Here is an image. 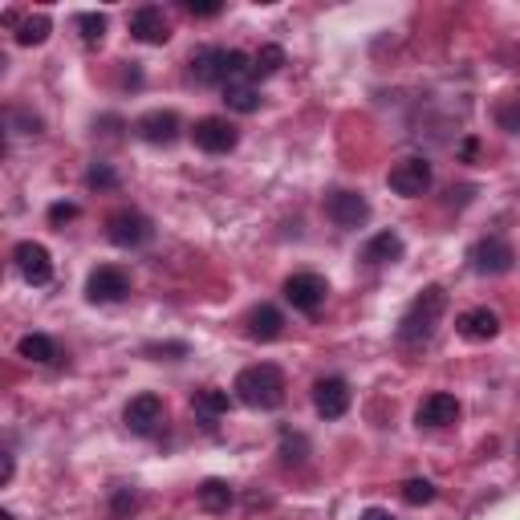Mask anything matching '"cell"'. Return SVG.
<instances>
[{
	"label": "cell",
	"instance_id": "1f68e13d",
	"mask_svg": "<svg viewBox=\"0 0 520 520\" xmlns=\"http://www.w3.org/2000/svg\"><path fill=\"white\" fill-rule=\"evenodd\" d=\"M183 13L187 17H200V21H212V17L224 13V5H220V0H204V5H200V0H183Z\"/></svg>",
	"mask_w": 520,
	"mask_h": 520
},
{
	"label": "cell",
	"instance_id": "e575fe53",
	"mask_svg": "<svg viewBox=\"0 0 520 520\" xmlns=\"http://www.w3.org/2000/svg\"><path fill=\"white\" fill-rule=\"evenodd\" d=\"M13 480V451H5V484Z\"/></svg>",
	"mask_w": 520,
	"mask_h": 520
},
{
	"label": "cell",
	"instance_id": "ba28073f",
	"mask_svg": "<svg viewBox=\"0 0 520 520\" xmlns=\"http://www.w3.org/2000/svg\"><path fill=\"white\" fill-rule=\"evenodd\" d=\"M191 143L200 147L204 155H228V151H236V143H240V130H236L228 118L208 114V118H200V122L191 126Z\"/></svg>",
	"mask_w": 520,
	"mask_h": 520
},
{
	"label": "cell",
	"instance_id": "ffe728a7",
	"mask_svg": "<svg viewBox=\"0 0 520 520\" xmlns=\"http://www.w3.org/2000/svg\"><path fill=\"white\" fill-rule=\"evenodd\" d=\"M232 399L236 395H228V390H220V386H204V390H195V395H191V407H195V415H200V419L212 423V419L228 415Z\"/></svg>",
	"mask_w": 520,
	"mask_h": 520
},
{
	"label": "cell",
	"instance_id": "d6a6232c",
	"mask_svg": "<svg viewBox=\"0 0 520 520\" xmlns=\"http://www.w3.org/2000/svg\"><path fill=\"white\" fill-rule=\"evenodd\" d=\"M78 220V204H53L49 208V224H70Z\"/></svg>",
	"mask_w": 520,
	"mask_h": 520
},
{
	"label": "cell",
	"instance_id": "836d02e7",
	"mask_svg": "<svg viewBox=\"0 0 520 520\" xmlns=\"http://www.w3.org/2000/svg\"><path fill=\"white\" fill-rule=\"evenodd\" d=\"M358 520H399L395 512H390V508H366Z\"/></svg>",
	"mask_w": 520,
	"mask_h": 520
},
{
	"label": "cell",
	"instance_id": "5bb4252c",
	"mask_svg": "<svg viewBox=\"0 0 520 520\" xmlns=\"http://www.w3.org/2000/svg\"><path fill=\"white\" fill-rule=\"evenodd\" d=\"M350 399H354V395H350V382L338 378V374L313 382V411H317L321 419H342V415L350 411Z\"/></svg>",
	"mask_w": 520,
	"mask_h": 520
},
{
	"label": "cell",
	"instance_id": "4fadbf2b",
	"mask_svg": "<svg viewBox=\"0 0 520 520\" xmlns=\"http://www.w3.org/2000/svg\"><path fill=\"white\" fill-rule=\"evenodd\" d=\"M325 297H330V281H325L321 273H293L285 281V301L297 313H317L325 305Z\"/></svg>",
	"mask_w": 520,
	"mask_h": 520
},
{
	"label": "cell",
	"instance_id": "d6986e66",
	"mask_svg": "<svg viewBox=\"0 0 520 520\" xmlns=\"http://www.w3.org/2000/svg\"><path fill=\"white\" fill-rule=\"evenodd\" d=\"M455 334H460L464 342H492L500 334V317L488 305H476V309L455 317Z\"/></svg>",
	"mask_w": 520,
	"mask_h": 520
},
{
	"label": "cell",
	"instance_id": "9a60e30c",
	"mask_svg": "<svg viewBox=\"0 0 520 520\" xmlns=\"http://www.w3.org/2000/svg\"><path fill=\"white\" fill-rule=\"evenodd\" d=\"M130 37L139 45H167L171 41V21L159 5H143L130 13Z\"/></svg>",
	"mask_w": 520,
	"mask_h": 520
},
{
	"label": "cell",
	"instance_id": "83f0119b",
	"mask_svg": "<svg viewBox=\"0 0 520 520\" xmlns=\"http://www.w3.org/2000/svg\"><path fill=\"white\" fill-rule=\"evenodd\" d=\"M86 187H90V191H114V187H118V171H114L106 159H94V163L86 167Z\"/></svg>",
	"mask_w": 520,
	"mask_h": 520
},
{
	"label": "cell",
	"instance_id": "9c48e42d",
	"mask_svg": "<svg viewBox=\"0 0 520 520\" xmlns=\"http://www.w3.org/2000/svg\"><path fill=\"white\" fill-rule=\"evenodd\" d=\"M130 297V273L118 265H98L86 277V301L90 305H118Z\"/></svg>",
	"mask_w": 520,
	"mask_h": 520
},
{
	"label": "cell",
	"instance_id": "f546056e",
	"mask_svg": "<svg viewBox=\"0 0 520 520\" xmlns=\"http://www.w3.org/2000/svg\"><path fill=\"white\" fill-rule=\"evenodd\" d=\"M305 455H309V439L297 435V431H285L281 435V460L285 464H305Z\"/></svg>",
	"mask_w": 520,
	"mask_h": 520
},
{
	"label": "cell",
	"instance_id": "7c38bea8",
	"mask_svg": "<svg viewBox=\"0 0 520 520\" xmlns=\"http://www.w3.org/2000/svg\"><path fill=\"white\" fill-rule=\"evenodd\" d=\"M183 135V122L175 110H147L143 118H135V139H143L147 147H171Z\"/></svg>",
	"mask_w": 520,
	"mask_h": 520
},
{
	"label": "cell",
	"instance_id": "cb8c5ba5",
	"mask_svg": "<svg viewBox=\"0 0 520 520\" xmlns=\"http://www.w3.org/2000/svg\"><path fill=\"white\" fill-rule=\"evenodd\" d=\"M224 102H228V110H236V114H256L265 98H260V90H256L252 82H236V86L224 90Z\"/></svg>",
	"mask_w": 520,
	"mask_h": 520
},
{
	"label": "cell",
	"instance_id": "6da1fadb",
	"mask_svg": "<svg viewBox=\"0 0 520 520\" xmlns=\"http://www.w3.org/2000/svg\"><path fill=\"white\" fill-rule=\"evenodd\" d=\"M187 74L195 86H236V82H252V57L244 49H224V45H204L195 49L187 61Z\"/></svg>",
	"mask_w": 520,
	"mask_h": 520
},
{
	"label": "cell",
	"instance_id": "ac0fdd59",
	"mask_svg": "<svg viewBox=\"0 0 520 520\" xmlns=\"http://www.w3.org/2000/svg\"><path fill=\"white\" fill-rule=\"evenodd\" d=\"M403 252H407L403 236H399L395 228H386V232H374V236L362 244L358 260H362V265H370V269H382V265H395V260H403Z\"/></svg>",
	"mask_w": 520,
	"mask_h": 520
},
{
	"label": "cell",
	"instance_id": "d4e9b609",
	"mask_svg": "<svg viewBox=\"0 0 520 520\" xmlns=\"http://www.w3.org/2000/svg\"><path fill=\"white\" fill-rule=\"evenodd\" d=\"M285 65V49L281 45H260L252 53V78H273Z\"/></svg>",
	"mask_w": 520,
	"mask_h": 520
},
{
	"label": "cell",
	"instance_id": "277c9868",
	"mask_svg": "<svg viewBox=\"0 0 520 520\" xmlns=\"http://www.w3.org/2000/svg\"><path fill=\"white\" fill-rule=\"evenodd\" d=\"M106 240L114 248H143L155 240V220L139 208H118L106 216Z\"/></svg>",
	"mask_w": 520,
	"mask_h": 520
},
{
	"label": "cell",
	"instance_id": "44dd1931",
	"mask_svg": "<svg viewBox=\"0 0 520 520\" xmlns=\"http://www.w3.org/2000/svg\"><path fill=\"white\" fill-rule=\"evenodd\" d=\"M195 500H200V508H204V512L220 516V512H228V508H232L236 492H232V484H228V480H204L200 488H195Z\"/></svg>",
	"mask_w": 520,
	"mask_h": 520
},
{
	"label": "cell",
	"instance_id": "4316f807",
	"mask_svg": "<svg viewBox=\"0 0 520 520\" xmlns=\"http://www.w3.org/2000/svg\"><path fill=\"white\" fill-rule=\"evenodd\" d=\"M135 508H139V492L130 484H118L110 492V520H130V516H135Z\"/></svg>",
	"mask_w": 520,
	"mask_h": 520
},
{
	"label": "cell",
	"instance_id": "603a6c76",
	"mask_svg": "<svg viewBox=\"0 0 520 520\" xmlns=\"http://www.w3.org/2000/svg\"><path fill=\"white\" fill-rule=\"evenodd\" d=\"M49 33H53V21H49L45 13L21 17V21L13 25V37H17V45H25V49H33V45H45V41H49Z\"/></svg>",
	"mask_w": 520,
	"mask_h": 520
},
{
	"label": "cell",
	"instance_id": "8992f818",
	"mask_svg": "<svg viewBox=\"0 0 520 520\" xmlns=\"http://www.w3.org/2000/svg\"><path fill=\"white\" fill-rule=\"evenodd\" d=\"M512 265H516V248L504 236H480L468 248V269L480 277H504L512 273Z\"/></svg>",
	"mask_w": 520,
	"mask_h": 520
},
{
	"label": "cell",
	"instance_id": "7402d4cb",
	"mask_svg": "<svg viewBox=\"0 0 520 520\" xmlns=\"http://www.w3.org/2000/svg\"><path fill=\"white\" fill-rule=\"evenodd\" d=\"M17 358L37 362V366H49V362H57L61 354H57V342H53L49 334H25V338L17 342Z\"/></svg>",
	"mask_w": 520,
	"mask_h": 520
},
{
	"label": "cell",
	"instance_id": "8fae6325",
	"mask_svg": "<svg viewBox=\"0 0 520 520\" xmlns=\"http://www.w3.org/2000/svg\"><path fill=\"white\" fill-rule=\"evenodd\" d=\"M163 399L159 395H151V390H147V395H135V399H130L126 407H122V423H126V431L130 435H139V439H151L159 427H163Z\"/></svg>",
	"mask_w": 520,
	"mask_h": 520
},
{
	"label": "cell",
	"instance_id": "e0dca14e",
	"mask_svg": "<svg viewBox=\"0 0 520 520\" xmlns=\"http://www.w3.org/2000/svg\"><path fill=\"white\" fill-rule=\"evenodd\" d=\"M244 334H248L252 342H277V338L285 334V313H281L277 305H269V301L252 305V309L244 313Z\"/></svg>",
	"mask_w": 520,
	"mask_h": 520
},
{
	"label": "cell",
	"instance_id": "4dcf8cb0",
	"mask_svg": "<svg viewBox=\"0 0 520 520\" xmlns=\"http://www.w3.org/2000/svg\"><path fill=\"white\" fill-rule=\"evenodd\" d=\"M403 500H407L411 508H423V504L435 500V484H431V480H407V484H403Z\"/></svg>",
	"mask_w": 520,
	"mask_h": 520
},
{
	"label": "cell",
	"instance_id": "484cf974",
	"mask_svg": "<svg viewBox=\"0 0 520 520\" xmlns=\"http://www.w3.org/2000/svg\"><path fill=\"white\" fill-rule=\"evenodd\" d=\"M74 29H78V37L94 49V45H102V41H106V29H110V25H106V17H102V13H78V17H74Z\"/></svg>",
	"mask_w": 520,
	"mask_h": 520
},
{
	"label": "cell",
	"instance_id": "5b68a950",
	"mask_svg": "<svg viewBox=\"0 0 520 520\" xmlns=\"http://www.w3.org/2000/svg\"><path fill=\"white\" fill-rule=\"evenodd\" d=\"M431 183H435V167L423 155H407L386 171V187L395 195H403V200H419V195L431 191Z\"/></svg>",
	"mask_w": 520,
	"mask_h": 520
},
{
	"label": "cell",
	"instance_id": "3957f363",
	"mask_svg": "<svg viewBox=\"0 0 520 520\" xmlns=\"http://www.w3.org/2000/svg\"><path fill=\"white\" fill-rule=\"evenodd\" d=\"M443 313H447V289L443 285H427L407 305V313L399 317V330H395L399 346H427L435 338V330H439Z\"/></svg>",
	"mask_w": 520,
	"mask_h": 520
},
{
	"label": "cell",
	"instance_id": "d590c367",
	"mask_svg": "<svg viewBox=\"0 0 520 520\" xmlns=\"http://www.w3.org/2000/svg\"><path fill=\"white\" fill-rule=\"evenodd\" d=\"M0 520H13V512H0Z\"/></svg>",
	"mask_w": 520,
	"mask_h": 520
},
{
	"label": "cell",
	"instance_id": "52a82bcc",
	"mask_svg": "<svg viewBox=\"0 0 520 520\" xmlns=\"http://www.w3.org/2000/svg\"><path fill=\"white\" fill-rule=\"evenodd\" d=\"M325 220L342 232H358L366 220H370V200L362 191H330L325 195Z\"/></svg>",
	"mask_w": 520,
	"mask_h": 520
},
{
	"label": "cell",
	"instance_id": "7a4b0ae2",
	"mask_svg": "<svg viewBox=\"0 0 520 520\" xmlns=\"http://www.w3.org/2000/svg\"><path fill=\"white\" fill-rule=\"evenodd\" d=\"M285 390H289V382H285L281 366H273V362L244 366V370L236 374V382H232L236 403H244V407H252V411H277V407L285 403Z\"/></svg>",
	"mask_w": 520,
	"mask_h": 520
},
{
	"label": "cell",
	"instance_id": "2e32d148",
	"mask_svg": "<svg viewBox=\"0 0 520 520\" xmlns=\"http://www.w3.org/2000/svg\"><path fill=\"white\" fill-rule=\"evenodd\" d=\"M460 399L455 395H447V390H435V395H427L423 403H419V411H415V423L419 427H427V431H443V427H451L455 419H460Z\"/></svg>",
	"mask_w": 520,
	"mask_h": 520
},
{
	"label": "cell",
	"instance_id": "f1b7e54d",
	"mask_svg": "<svg viewBox=\"0 0 520 520\" xmlns=\"http://www.w3.org/2000/svg\"><path fill=\"white\" fill-rule=\"evenodd\" d=\"M496 126L508 130V135H520V94H508L496 106Z\"/></svg>",
	"mask_w": 520,
	"mask_h": 520
},
{
	"label": "cell",
	"instance_id": "8d00e7d4",
	"mask_svg": "<svg viewBox=\"0 0 520 520\" xmlns=\"http://www.w3.org/2000/svg\"><path fill=\"white\" fill-rule=\"evenodd\" d=\"M516 451H520V443H516Z\"/></svg>",
	"mask_w": 520,
	"mask_h": 520
},
{
	"label": "cell",
	"instance_id": "30bf717a",
	"mask_svg": "<svg viewBox=\"0 0 520 520\" xmlns=\"http://www.w3.org/2000/svg\"><path fill=\"white\" fill-rule=\"evenodd\" d=\"M13 265H17L21 281L33 285V289H41V285L53 281V256H49V248L37 244V240H21V244L13 248Z\"/></svg>",
	"mask_w": 520,
	"mask_h": 520
}]
</instances>
